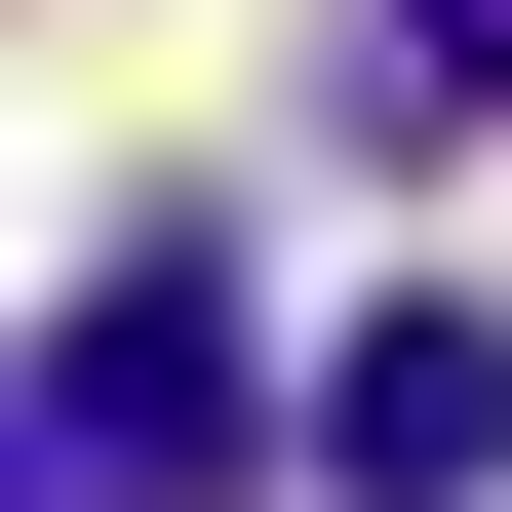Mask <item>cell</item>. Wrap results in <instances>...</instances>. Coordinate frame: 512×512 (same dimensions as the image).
<instances>
[{
    "mask_svg": "<svg viewBox=\"0 0 512 512\" xmlns=\"http://www.w3.org/2000/svg\"><path fill=\"white\" fill-rule=\"evenodd\" d=\"M40 512H237V237L197 197L40 316Z\"/></svg>",
    "mask_w": 512,
    "mask_h": 512,
    "instance_id": "1",
    "label": "cell"
},
{
    "mask_svg": "<svg viewBox=\"0 0 512 512\" xmlns=\"http://www.w3.org/2000/svg\"><path fill=\"white\" fill-rule=\"evenodd\" d=\"M316 473L355 512H512V316H473V276H394V316L316 355Z\"/></svg>",
    "mask_w": 512,
    "mask_h": 512,
    "instance_id": "2",
    "label": "cell"
},
{
    "mask_svg": "<svg viewBox=\"0 0 512 512\" xmlns=\"http://www.w3.org/2000/svg\"><path fill=\"white\" fill-rule=\"evenodd\" d=\"M394 79H512V0H394Z\"/></svg>",
    "mask_w": 512,
    "mask_h": 512,
    "instance_id": "3",
    "label": "cell"
}]
</instances>
